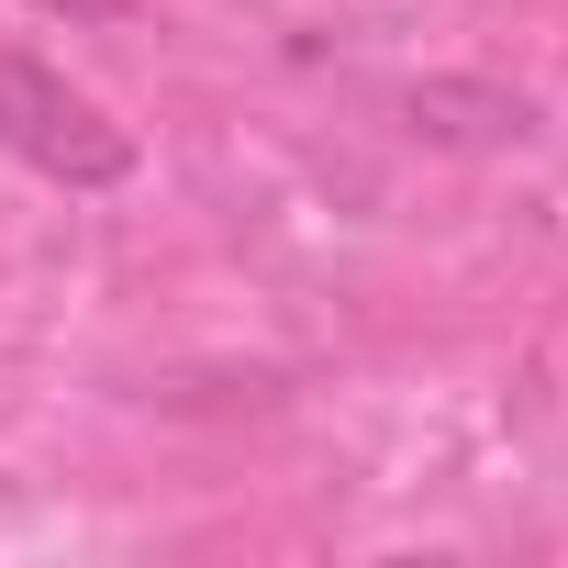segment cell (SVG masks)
<instances>
[{"instance_id": "cell-1", "label": "cell", "mask_w": 568, "mask_h": 568, "mask_svg": "<svg viewBox=\"0 0 568 568\" xmlns=\"http://www.w3.org/2000/svg\"><path fill=\"white\" fill-rule=\"evenodd\" d=\"M0 156L57 179V190H123L134 179V123H112V101H90L68 68L0 45Z\"/></svg>"}, {"instance_id": "cell-2", "label": "cell", "mask_w": 568, "mask_h": 568, "mask_svg": "<svg viewBox=\"0 0 568 568\" xmlns=\"http://www.w3.org/2000/svg\"><path fill=\"white\" fill-rule=\"evenodd\" d=\"M390 123H402L413 145H446V156H513V145L546 134L535 90H513V79H413V90L390 101Z\"/></svg>"}, {"instance_id": "cell-3", "label": "cell", "mask_w": 568, "mask_h": 568, "mask_svg": "<svg viewBox=\"0 0 568 568\" xmlns=\"http://www.w3.org/2000/svg\"><path fill=\"white\" fill-rule=\"evenodd\" d=\"M23 12H45V23H123V12H145V0H23Z\"/></svg>"}]
</instances>
